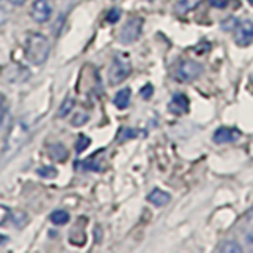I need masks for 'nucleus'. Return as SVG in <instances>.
I'll return each instance as SVG.
<instances>
[{
  "label": "nucleus",
  "mask_w": 253,
  "mask_h": 253,
  "mask_svg": "<svg viewBox=\"0 0 253 253\" xmlns=\"http://www.w3.org/2000/svg\"><path fill=\"white\" fill-rule=\"evenodd\" d=\"M218 250L221 253H241L242 247L234 241H226V242H223V245H221Z\"/></svg>",
  "instance_id": "15"
},
{
  "label": "nucleus",
  "mask_w": 253,
  "mask_h": 253,
  "mask_svg": "<svg viewBox=\"0 0 253 253\" xmlns=\"http://www.w3.org/2000/svg\"><path fill=\"white\" fill-rule=\"evenodd\" d=\"M168 109L171 111L172 114L180 116V114H185L188 111V98L185 97L184 93H176L172 95V98L168 105Z\"/></svg>",
  "instance_id": "8"
},
{
  "label": "nucleus",
  "mask_w": 253,
  "mask_h": 253,
  "mask_svg": "<svg viewBox=\"0 0 253 253\" xmlns=\"http://www.w3.org/2000/svg\"><path fill=\"white\" fill-rule=\"evenodd\" d=\"M51 51V43L42 34H30L26 42V57L34 65H42L46 62Z\"/></svg>",
  "instance_id": "1"
},
{
  "label": "nucleus",
  "mask_w": 253,
  "mask_h": 253,
  "mask_svg": "<svg viewBox=\"0 0 253 253\" xmlns=\"http://www.w3.org/2000/svg\"><path fill=\"white\" fill-rule=\"evenodd\" d=\"M27 134H29V126L24 124L22 121H18L13 126L10 133H8V138H6V146H5V152L8 154H14L18 150L22 142L27 139Z\"/></svg>",
  "instance_id": "3"
},
{
  "label": "nucleus",
  "mask_w": 253,
  "mask_h": 253,
  "mask_svg": "<svg viewBox=\"0 0 253 253\" xmlns=\"http://www.w3.org/2000/svg\"><path fill=\"white\" fill-rule=\"evenodd\" d=\"M138 136V131L130 128V126H122L121 131H119V141H126V139H133Z\"/></svg>",
  "instance_id": "17"
},
{
  "label": "nucleus",
  "mask_w": 253,
  "mask_h": 253,
  "mask_svg": "<svg viewBox=\"0 0 253 253\" xmlns=\"http://www.w3.org/2000/svg\"><path fill=\"white\" fill-rule=\"evenodd\" d=\"M3 18H5V11L2 10V8H0V22L3 21Z\"/></svg>",
  "instance_id": "28"
},
{
  "label": "nucleus",
  "mask_w": 253,
  "mask_h": 253,
  "mask_svg": "<svg viewBox=\"0 0 253 253\" xmlns=\"http://www.w3.org/2000/svg\"><path fill=\"white\" fill-rule=\"evenodd\" d=\"M234 42L239 46H249L253 42V22L241 21L234 29Z\"/></svg>",
  "instance_id": "6"
},
{
  "label": "nucleus",
  "mask_w": 253,
  "mask_h": 253,
  "mask_svg": "<svg viewBox=\"0 0 253 253\" xmlns=\"http://www.w3.org/2000/svg\"><path fill=\"white\" fill-rule=\"evenodd\" d=\"M10 215H11L10 209H8L6 206H0V225H3L5 221L10 218Z\"/></svg>",
  "instance_id": "21"
},
{
  "label": "nucleus",
  "mask_w": 253,
  "mask_h": 253,
  "mask_svg": "<svg viewBox=\"0 0 253 253\" xmlns=\"http://www.w3.org/2000/svg\"><path fill=\"white\" fill-rule=\"evenodd\" d=\"M51 5L46 2V0H35L34 5H32L30 14L37 22H46L51 18Z\"/></svg>",
  "instance_id": "7"
},
{
  "label": "nucleus",
  "mask_w": 253,
  "mask_h": 253,
  "mask_svg": "<svg viewBox=\"0 0 253 253\" xmlns=\"http://www.w3.org/2000/svg\"><path fill=\"white\" fill-rule=\"evenodd\" d=\"M5 117H6V105L3 101H0V126L3 125Z\"/></svg>",
  "instance_id": "25"
},
{
  "label": "nucleus",
  "mask_w": 253,
  "mask_h": 253,
  "mask_svg": "<svg viewBox=\"0 0 253 253\" xmlns=\"http://www.w3.org/2000/svg\"><path fill=\"white\" fill-rule=\"evenodd\" d=\"M121 14H122V11L119 10V8H113V10H111L108 14H106V21L108 22H117L119 19H121Z\"/></svg>",
  "instance_id": "19"
},
{
  "label": "nucleus",
  "mask_w": 253,
  "mask_h": 253,
  "mask_svg": "<svg viewBox=\"0 0 253 253\" xmlns=\"http://www.w3.org/2000/svg\"><path fill=\"white\" fill-rule=\"evenodd\" d=\"M250 2H252V3H253V0H250Z\"/></svg>",
  "instance_id": "29"
},
{
  "label": "nucleus",
  "mask_w": 253,
  "mask_h": 253,
  "mask_svg": "<svg viewBox=\"0 0 253 253\" xmlns=\"http://www.w3.org/2000/svg\"><path fill=\"white\" fill-rule=\"evenodd\" d=\"M130 73H131L130 60L126 59L125 55H117V57L113 60V63H111V68H109V73H108L109 83L113 85L121 84L130 76Z\"/></svg>",
  "instance_id": "2"
},
{
  "label": "nucleus",
  "mask_w": 253,
  "mask_h": 253,
  "mask_svg": "<svg viewBox=\"0 0 253 253\" xmlns=\"http://www.w3.org/2000/svg\"><path fill=\"white\" fill-rule=\"evenodd\" d=\"M49 155L54 158V160H57V162H62V160H65V158L68 157V152H67V149L60 146V144H55L51 147V152Z\"/></svg>",
  "instance_id": "14"
},
{
  "label": "nucleus",
  "mask_w": 253,
  "mask_h": 253,
  "mask_svg": "<svg viewBox=\"0 0 253 253\" xmlns=\"http://www.w3.org/2000/svg\"><path fill=\"white\" fill-rule=\"evenodd\" d=\"M70 220V213L67 211H54L51 213V221L54 225H65Z\"/></svg>",
  "instance_id": "13"
},
{
  "label": "nucleus",
  "mask_w": 253,
  "mask_h": 253,
  "mask_svg": "<svg viewBox=\"0 0 253 253\" xmlns=\"http://www.w3.org/2000/svg\"><path fill=\"white\" fill-rule=\"evenodd\" d=\"M130 97H131V90L130 89H121L114 97V105L119 109H125L130 105Z\"/></svg>",
  "instance_id": "11"
},
{
  "label": "nucleus",
  "mask_w": 253,
  "mask_h": 253,
  "mask_svg": "<svg viewBox=\"0 0 253 253\" xmlns=\"http://www.w3.org/2000/svg\"><path fill=\"white\" fill-rule=\"evenodd\" d=\"M200 3H201V0H180V2H177L176 6H174V11L177 14H185L188 11H192L193 8H196Z\"/></svg>",
  "instance_id": "12"
},
{
  "label": "nucleus",
  "mask_w": 253,
  "mask_h": 253,
  "mask_svg": "<svg viewBox=\"0 0 253 253\" xmlns=\"http://www.w3.org/2000/svg\"><path fill=\"white\" fill-rule=\"evenodd\" d=\"M10 2H11L13 5H22L24 2H26V0H10Z\"/></svg>",
  "instance_id": "27"
},
{
  "label": "nucleus",
  "mask_w": 253,
  "mask_h": 253,
  "mask_svg": "<svg viewBox=\"0 0 253 253\" xmlns=\"http://www.w3.org/2000/svg\"><path fill=\"white\" fill-rule=\"evenodd\" d=\"M147 200H149V203H152L154 206H157V208H163V206H166L171 201V196H169V193L163 192V190L155 188V190H152V192L149 193Z\"/></svg>",
  "instance_id": "10"
},
{
  "label": "nucleus",
  "mask_w": 253,
  "mask_h": 253,
  "mask_svg": "<svg viewBox=\"0 0 253 253\" xmlns=\"http://www.w3.org/2000/svg\"><path fill=\"white\" fill-rule=\"evenodd\" d=\"M87 119H89V116L84 114V113H81V114L75 116V119L71 121V124H73V125H83L84 122H87Z\"/></svg>",
  "instance_id": "23"
},
{
  "label": "nucleus",
  "mask_w": 253,
  "mask_h": 253,
  "mask_svg": "<svg viewBox=\"0 0 253 253\" xmlns=\"http://www.w3.org/2000/svg\"><path fill=\"white\" fill-rule=\"evenodd\" d=\"M142 30V19L141 18H130L122 27L121 34H119V42L122 44H131L134 43L141 35Z\"/></svg>",
  "instance_id": "4"
},
{
  "label": "nucleus",
  "mask_w": 253,
  "mask_h": 253,
  "mask_svg": "<svg viewBox=\"0 0 253 253\" xmlns=\"http://www.w3.org/2000/svg\"><path fill=\"white\" fill-rule=\"evenodd\" d=\"M203 73V65L195 60H184L176 70V79L180 83H192Z\"/></svg>",
  "instance_id": "5"
},
{
  "label": "nucleus",
  "mask_w": 253,
  "mask_h": 253,
  "mask_svg": "<svg viewBox=\"0 0 253 253\" xmlns=\"http://www.w3.org/2000/svg\"><path fill=\"white\" fill-rule=\"evenodd\" d=\"M229 2H231V0H209V3L215 8H225V6H228Z\"/></svg>",
  "instance_id": "24"
},
{
  "label": "nucleus",
  "mask_w": 253,
  "mask_h": 253,
  "mask_svg": "<svg viewBox=\"0 0 253 253\" xmlns=\"http://www.w3.org/2000/svg\"><path fill=\"white\" fill-rule=\"evenodd\" d=\"M239 138V131L236 128H228V126H221L215 133H213V142L217 144H226V142H233Z\"/></svg>",
  "instance_id": "9"
},
{
  "label": "nucleus",
  "mask_w": 253,
  "mask_h": 253,
  "mask_svg": "<svg viewBox=\"0 0 253 253\" xmlns=\"http://www.w3.org/2000/svg\"><path fill=\"white\" fill-rule=\"evenodd\" d=\"M38 172L42 174L43 177H54L55 174H57V171H55L54 168H51V166H47V168H43V169H40Z\"/></svg>",
  "instance_id": "22"
},
{
  "label": "nucleus",
  "mask_w": 253,
  "mask_h": 253,
  "mask_svg": "<svg viewBox=\"0 0 253 253\" xmlns=\"http://www.w3.org/2000/svg\"><path fill=\"white\" fill-rule=\"evenodd\" d=\"M6 241H8V237H6V236H3V234H0V245H3Z\"/></svg>",
  "instance_id": "26"
},
{
  "label": "nucleus",
  "mask_w": 253,
  "mask_h": 253,
  "mask_svg": "<svg viewBox=\"0 0 253 253\" xmlns=\"http://www.w3.org/2000/svg\"><path fill=\"white\" fill-rule=\"evenodd\" d=\"M141 97L144 98V100H149L150 97H152V93H154V85L152 84H146L144 87L141 89Z\"/></svg>",
  "instance_id": "20"
},
{
  "label": "nucleus",
  "mask_w": 253,
  "mask_h": 253,
  "mask_svg": "<svg viewBox=\"0 0 253 253\" xmlns=\"http://www.w3.org/2000/svg\"><path fill=\"white\" fill-rule=\"evenodd\" d=\"M89 144H90V139L84 136V134H81L76 141V152H84V150L89 147Z\"/></svg>",
  "instance_id": "18"
},
{
  "label": "nucleus",
  "mask_w": 253,
  "mask_h": 253,
  "mask_svg": "<svg viewBox=\"0 0 253 253\" xmlns=\"http://www.w3.org/2000/svg\"><path fill=\"white\" fill-rule=\"evenodd\" d=\"M73 108H75V100H73V98H67V100L60 105V108H59V111H57V116H59V117H65L67 114L71 113V109H73Z\"/></svg>",
  "instance_id": "16"
}]
</instances>
